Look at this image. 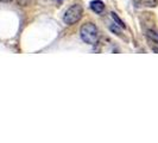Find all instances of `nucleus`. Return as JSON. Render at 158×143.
<instances>
[{
	"instance_id": "f257e3e1",
	"label": "nucleus",
	"mask_w": 158,
	"mask_h": 143,
	"mask_svg": "<svg viewBox=\"0 0 158 143\" xmlns=\"http://www.w3.org/2000/svg\"><path fill=\"white\" fill-rule=\"evenodd\" d=\"M81 38L87 44H94L98 41V29L93 23H86L80 30Z\"/></svg>"
},
{
	"instance_id": "f03ea898",
	"label": "nucleus",
	"mask_w": 158,
	"mask_h": 143,
	"mask_svg": "<svg viewBox=\"0 0 158 143\" xmlns=\"http://www.w3.org/2000/svg\"><path fill=\"white\" fill-rule=\"evenodd\" d=\"M82 15H83V8L81 5H73L70 7L65 11L63 16V20L65 24L68 25H73V24L77 23L80 19L82 18Z\"/></svg>"
},
{
	"instance_id": "7ed1b4c3",
	"label": "nucleus",
	"mask_w": 158,
	"mask_h": 143,
	"mask_svg": "<svg viewBox=\"0 0 158 143\" xmlns=\"http://www.w3.org/2000/svg\"><path fill=\"white\" fill-rule=\"evenodd\" d=\"M138 7H155L158 5V0H133Z\"/></svg>"
},
{
	"instance_id": "20e7f679",
	"label": "nucleus",
	"mask_w": 158,
	"mask_h": 143,
	"mask_svg": "<svg viewBox=\"0 0 158 143\" xmlns=\"http://www.w3.org/2000/svg\"><path fill=\"white\" fill-rule=\"evenodd\" d=\"M90 8L94 11L95 13H101L105 10V4L101 0H94L90 2Z\"/></svg>"
},
{
	"instance_id": "39448f33",
	"label": "nucleus",
	"mask_w": 158,
	"mask_h": 143,
	"mask_svg": "<svg viewBox=\"0 0 158 143\" xmlns=\"http://www.w3.org/2000/svg\"><path fill=\"white\" fill-rule=\"evenodd\" d=\"M146 35H148V37H149L151 41H153L155 43H157V44H158V32L152 31V30H149V31L146 32Z\"/></svg>"
},
{
	"instance_id": "423d86ee",
	"label": "nucleus",
	"mask_w": 158,
	"mask_h": 143,
	"mask_svg": "<svg viewBox=\"0 0 158 143\" xmlns=\"http://www.w3.org/2000/svg\"><path fill=\"white\" fill-rule=\"evenodd\" d=\"M111 16H112V18H113V19H114V20H115V22L118 23L119 26H121V28H125V24L123 23V20H121V19H120V18H119V17L117 16V15H115L114 12H112Z\"/></svg>"
},
{
	"instance_id": "0eeeda50",
	"label": "nucleus",
	"mask_w": 158,
	"mask_h": 143,
	"mask_svg": "<svg viewBox=\"0 0 158 143\" xmlns=\"http://www.w3.org/2000/svg\"><path fill=\"white\" fill-rule=\"evenodd\" d=\"M0 1H2V2H10V1H12V0H0Z\"/></svg>"
}]
</instances>
